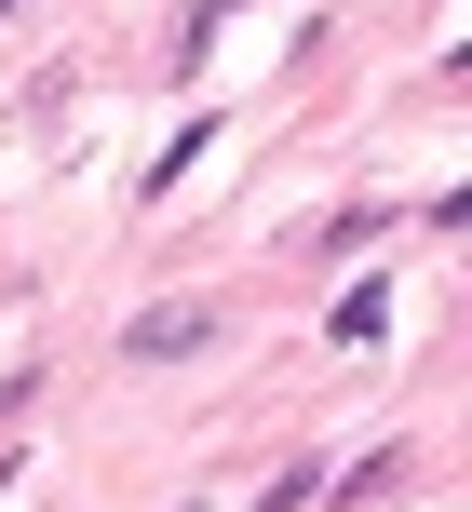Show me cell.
<instances>
[{
    "instance_id": "277c9868",
    "label": "cell",
    "mask_w": 472,
    "mask_h": 512,
    "mask_svg": "<svg viewBox=\"0 0 472 512\" xmlns=\"http://www.w3.org/2000/svg\"><path fill=\"white\" fill-rule=\"evenodd\" d=\"M311 499H324V472H311V459H297V472H270V486H257V512H311Z\"/></svg>"
},
{
    "instance_id": "7a4b0ae2",
    "label": "cell",
    "mask_w": 472,
    "mask_h": 512,
    "mask_svg": "<svg viewBox=\"0 0 472 512\" xmlns=\"http://www.w3.org/2000/svg\"><path fill=\"white\" fill-rule=\"evenodd\" d=\"M405 445H378V459H351V472H324V499H351V512H378V499H405Z\"/></svg>"
},
{
    "instance_id": "3957f363",
    "label": "cell",
    "mask_w": 472,
    "mask_h": 512,
    "mask_svg": "<svg viewBox=\"0 0 472 512\" xmlns=\"http://www.w3.org/2000/svg\"><path fill=\"white\" fill-rule=\"evenodd\" d=\"M378 324H392V283H351V297H338V337H351V351H365Z\"/></svg>"
},
{
    "instance_id": "6da1fadb",
    "label": "cell",
    "mask_w": 472,
    "mask_h": 512,
    "mask_svg": "<svg viewBox=\"0 0 472 512\" xmlns=\"http://www.w3.org/2000/svg\"><path fill=\"white\" fill-rule=\"evenodd\" d=\"M203 337H216V310H203V297H176V310H135V324H122V364H189Z\"/></svg>"
},
{
    "instance_id": "5b68a950",
    "label": "cell",
    "mask_w": 472,
    "mask_h": 512,
    "mask_svg": "<svg viewBox=\"0 0 472 512\" xmlns=\"http://www.w3.org/2000/svg\"><path fill=\"white\" fill-rule=\"evenodd\" d=\"M0 14H27V0H0Z\"/></svg>"
}]
</instances>
